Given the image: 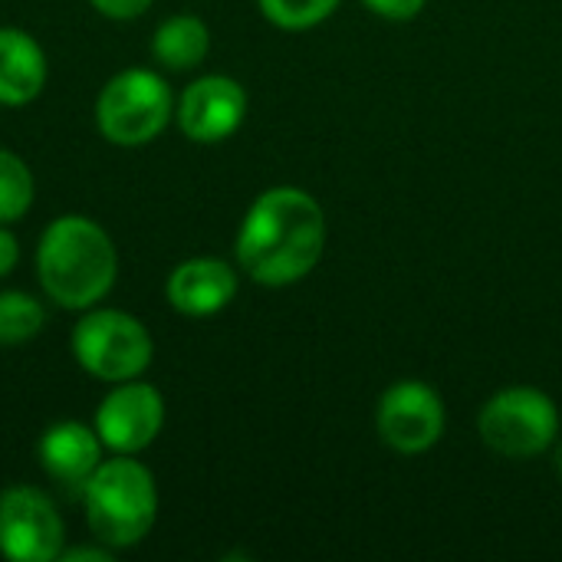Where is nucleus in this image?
I'll return each instance as SVG.
<instances>
[{
    "label": "nucleus",
    "instance_id": "6ab92c4d",
    "mask_svg": "<svg viewBox=\"0 0 562 562\" xmlns=\"http://www.w3.org/2000/svg\"><path fill=\"white\" fill-rule=\"evenodd\" d=\"M89 3L105 20H138L151 10L155 0H89Z\"/></svg>",
    "mask_w": 562,
    "mask_h": 562
},
{
    "label": "nucleus",
    "instance_id": "6e6552de",
    "mask_svg": "<svg viewBox=\"0 0 562 562\" xmlns=\"http://www.w3.org/2000/svg\"><path fill=\"white\" fill-rule=\"evenodd\" d=\"M375 428L395 454L418 458L445 435V402L428 382L398 379L375 405Z\"/></svg>",
    "mask_w": 562,
    "mask_h": 562
},
{
    "label": "nucleus",
    "instance_id": "f03ea898",
    "mask_svg": "<svg viewBox=\"0 0 562 562\" xmlns=\"http://www.w3.org/2000/svg\"><path fill=\"white\" fill-rule=\"evenodd\" d=\"M43 296L69 313L105 303L119 280V250L112 234L89 214L53 217L33 254Z\"/></svg>",
    "mask_w": 562,
    "mask_h": 562
},
{
    "label": "nucleus",
    "instance_id": "4468645a",
    "mask_svg": "<svg viewBox=\"0 0 562 562\" xmlns=\"http://www.w3.org/2000/svg\"><path fill=\"white\" fill-rule=\"evenodd\" d=\"M207 53H211V30L201 16L175 13L155 26L151 56L158 66L171 72H188V69H198L207 59Z\"/></svg>",
    "mask_w": 562,
    "mask_h": 562
},
{
    "label": "nucleus",
    "instance_id": "2eb2a0df",
    "mask_svg": "<svg viewBox=\"0 0 562 562\" xmlns=\"http://www.w3.org/2000/svg\"><path fill=\"white\" fill-rule=\"evenodd\" d=\"M46 326V303L26 290H0V346H23Z\"/></svg>",
    "mask_w": 562,
    "mask_h": 562
},
{
    "label": "nucleus",
    "instance_id": "f8f14e48",
    "mask_svg": "<svg viewBox=\"0 0 562 562\" xmlns=\"http://www.w3.org/2000/svg\"><path fill=\"white\" fill-rule=\"evenodd\" d=\"M105 445L102 438L95 435L92 422H76V418H66V422H53L43 428L40 441H36V464L40 471L69 487V491H82V484L95 474V468L105 461Z\"/></svg>",
    "mask_w": 562,
    "mask_h": 562
},
{
    "label": "nucleus",
    "instance_id": "412c9836",
    "mask_svg": "<svg viewBox=\"0 0 562 562\" xmlns=\"http://www.w3.org/2000/svg\"><path fill=\"white\" fill-rule=\"evenodd\" d=\"M115 560V550L102 547L95 540V547H66L59 562H112Z\"/></svg>",
    "mask_w": 562,
    "mask_h": 562
},
{
    "label": "nucleus",
    "instance_id": "f257e3e1",
    "mask_svg": "<svg viewBox=\"0 0 562 562\" xmlns=\"http://www.w3.org/2000/svg\"><path fill=\"white\" fill-rule=\"evenodd\" d=\"M326 237V211L306 188H267L250 201L237 227V270L270 290L293 286L319 267Z\"/></svg>",
    "mask_w": 562,
    "mask_h": 562
},
{
    "label": "nucleus",
    "instance_id": "7ed1b4c3",
    "mask_svg": "<svg viewBox=\"0 0 562 562\" xmlns=\"http://www.w3.org/2000/svg\"><path fill=\"white\" fill-rule=\"evenodd\" d=\"M92 540L109 550L138 547L158 520V484L138 454H109L79 491Z\"/></svg>",
    "mask_w": 562,
    "mask_h": 562
},
{
    "label": "nucleus",
    "instance_id": "9b49d317",
    "mask_svg": "<svg viewBox=\"0 0 562 562\" xmlns=\"http://www.w3.org/2000/svg\"><path fill=\"white\" fill-rule=\"evenodd\" d=\"M240 290L237 267L221 257H188L165 280V300L188 319L217 316L234 303Z\"/></svg>",
    "mask_w": 562,
    "mask_h": 562
},
{
    "label": "nucleus",
    "instance_id": "a211bd4d",
    "mask_svg": "<svg viewBox=\"0 0 562 562\" xmlns=\"http://www.w3.org/2000/svg\"><path fill=\"white\" fill-rule=\"evenodd\" d=\"M375 16L382 20H395V23H405V20H415L428 0H362Z\"/></svg>",
    "mask_w": 562,
    "mask_h": 562
},
{
    "label": "nucleus",
    "instance_id": "f3484780",
    "mask_svg": "<svg viewBox=\"0 0 562 562\" xmlns=\"http://www.w3.org/2000/svg\"><path fill=\"white\" fill-rule=\"evenodd\" d=\"M342 0H257L260 13L280 30H313L336 13Z\"/></svg>",
    "mask_w": 562,
    "mask_h": 562
},
{
    "label": "nucleus",
    "instance_id": "0eeeda50",
    "mask_svg": "<svg viewBox=\"0 0 562 562\" xmlns=\"http://www.w3.org/2000/svg\"><path fill=\"white\" fill-rule=\"evenodd\" d=\"M66 550V520L56 501L36 484H7L0 491V557L10 562H59Z\"/></svg>",
    "mask_w": 562,
    "mask_h": 562
},
{
    "label": "nucleus",
    "instance_id": "423d86ee",
    "mask_svg": "<svg viewBox=\"0 0 562 562\" xmlns=\"http://www.w3.org/2000/svg\"><path fill=\"white\" fill-rule=\"evenodd\" d=\"M477 431L494 454L530 461L557 445L560 408L547 392L533 385H514L487 398L477 415Z\"/></svg>",
    "mask_w": 562,
    "mask_h": 562
},
{
    "label": "nucleus",
    "instance_id": "20e7f679",
    "mask_svg": "<svg viewBox=\"0 0 562 562\" xmlns=\"http://www.w3.org/2000/svg\"><path fill=\"white\" fill-rule=\"evenodd\" d=\"M175 102L178 95L158 69L128 66L99 89L92 119L109 145L145 148L175 119Z\"/></svg>",
    "mask_w": 562,
    "mask_h": 562
},
{
    "label": "nucleus",
    "instance_id": "39448f33",
    "mask_svg": "<svg viewBox=\"0 0 562 562\" xmlns=\"http://www.w3.org/2000/svg\"><path fill=\"white\" fill-rule=\"evenodd\" d=\"M69 352L86 375L115 385V382L142 379L151 369L155 339L148 326L128 310L99 303L79 313L69 333Z\"/></svg>",
    "mask_w": 562,
    "mask_h": 562
},
{
    "label": "nucleus",
    "instance_id": "1a4fd4ad",
    "mask_svg": "<svg viewBox=\"0 0 562 562\" xmlns=\"http://www.w3.org/2000/svg\"><path fill=\"white\" fill-rule=\"evenodd\" d=\"M92 428L109 454H142L165 428V395L145 379L115 382L95 405Z\"/></svg>",
    "mask_w": 562,
    "mask_h": 562
},
{
    "label": "nucleus",
    "instance_id": "4be33fe9",
    "mask_svg": "<svg viewBox=\"0 0 562 562\" xmlns=\"http://www.w3.org/2000/svg\"><path fill=\"white\" fill-rule=\"evenodd\" d=\"M553 464H557V474L562 477V441L557 445V454H553Z\"/></svg>",
    "mask_w": 562,
    "mask_h": 562
},
{
    "label": "nucleus",
    "instance_id": "aec40b11",
    "mask_svg": "<svg viewBox=\"0 0 562 562\" xmlns=\"http://www.w3.org/2000/svg\"><path fill=\"white\" fill-rule=\"evenodd\" d=\"M20 263V240L10 231V224H0V280L10 277Z\"/></svg>",
    "mask_w": 562,
    "mask_h": 562
},
{
    "label": "nucleus",
    "instance_id": "ddd939ff",
    "mask_svg": "<svg viewBox=\"0 0 562 562\" xmlns=\"http://www.w3.org/2000/svg\"><path fill=\"white\" fill-rule=\"evenodd\" d=\"M49 59L43 43L20 26H0V105L20 109L43 95Z\"/></svg>",
    "mask_w": 562,
    "mask_h": 562
},
{
    "label": "nucleus",
    "instance_id": "9d476101",
    "mask_svg": "<svg viewBox=\"0 0 562 562\" xmlns=\"http://www.w3.org/2000/svg\"><path fill=\"white\" fill-rule=\"evenodd\" d=\"M247 119V89L224 72H207L188 82L175 102V122L194 145L227 142Z\"/></svg>",
    "mask_w": 562,
    "mask_h": 562
},
{
    "label": "nucleus",
    "instance_id": "dca6fc26",
    "mask_svg": "<svg viewBox=\"0 0 562 562\" xmlns=\"http://www.w3.org/2000/svg\"><path fill=\"white\" fill-rule=\"evenodd\" d=\"M33 198H36V178L30 165L16 151L0 148V224H16L20 217H26Z\"/></svg>",
    "mask_w": 562,
    "mask_h": 562
}]
</instances>
